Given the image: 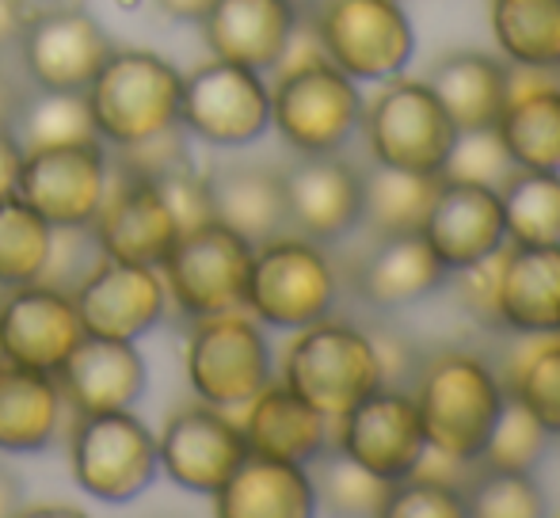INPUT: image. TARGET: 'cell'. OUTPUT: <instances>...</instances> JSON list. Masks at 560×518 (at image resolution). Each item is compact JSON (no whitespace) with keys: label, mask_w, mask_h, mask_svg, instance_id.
I'll list each match as a JSON object with an SVG mask.
<instances>
[{"label":"cell","mask_w":560,"mask_h":518,"mask_svg":"<svg viewBox=\"0 0 560 518\" xmlns=\"http://www.w3.org/2000/svg\"><path fill=\"white\" fill-rule=\"evenodd\" d=\"M366 99L359 81L328 58L279 69L271 89V127L294 153H339L362 130Z\"/></svg>","instance_id":"8992f818"},{"label":"cell","mask_w":560,"mask_h":518,"mask_svg":"<svg viewBox=\"0 0 560 518\" xmlns=\"http://www.w3.org/2000/svg\"><path fill=\"white\" fill-rule=\"evenodd\" d=\"M156 458H161V473L176 488L214 496L233 476V469L248 458V443L241 423L225 408L195 400L164 420L156 435Z\"/></svg>","instance_id":"5bb4252c"},{"label":"cell","mask_w":560,"mask_h":518,"mask_svg":"<svg viewBox=\"0 0 560 518\" xmlns=\"http://www.w3.org/2000/svg\"><path fill=\"white\" fill-rule=\"evenodd\" d=\"M118 168L126 172H138V176L149 179H168L176 172L191 168V149H187V130L184 127H168L153 138L138 141V145H126L115 149V161Z\"/></svg>","instance_id":"b9f144b4"},{"label":"cell","mask_w":560,"mask_h":518,"mask_svg":"<svg viewBox=\"0 0 560 518\" xmlns=\"http://www.w3.org/2000/svg\"><path fill=\"white\" fill-rule=\"evenodd\" d=\"M385 518H469V511H465V496L457 484L412 473L393 484Z\"/></svg>","instance_id":"60d3db41"},{"label":"cell","mask_w":560,"mask_h":518,"mask_svg":"<svg viewBox=\"0 0 560 518\" xmlns=\"http://www.w3.org/2000/svg\"><path fill=\"white\" fill-rule=\"evenodd\" d=\"M112 179V156L100 138L69 145L23 149L15 199H23L54 229H81L96 217Z\"/></svg>","instance_id":"4fadbf2b"},{"label":"cell","mask_w":560,"mask_h":518,"mask_svg":"<svg viewBox=\"0 0 560 518\" xmlns=\"http://www.w3.org/2000/svg\"><path fill=\"white\" fill-rule=\"evenodd\" d=\"M313 466V492H317V507L332 515L351 518H377L385 515V504L393 496V484L370 473L354 458H347L339 446H328L325 454L310 461Z\"/></svg>","instance_id":"e575fe53"},{"label":"cell","mask_w":560,"mask_h":518,"mask_svg":"<svg viewBox=\"0 0 560 518\" xmlns=\"http://www.w3.org/2000/svg\"><path fill=\"white\" fill-rule=\"evenodd\" d=\"M370 153L377 164L420 176H443L457 127L428 84L393 76L362 111Z\"/></svg>","instance_id":"30bf717a"},{"label":"cell","mask_w":560,"mask_h":518,"mask_svg":"<svg viewBox=\"0 0 560 518\" xmlns=\"http://www.w3.org/2000/svg\"><path fill=\"white\" fill-rule=\"evenodd\" d=\"M412 381V400L431 450L477 461L503 408L500 374L472 351H439L416 363Z\"/></svg>","instance_id":"6da1fadb"},{"label":"cell","mask_w":560,"mask_h":518,"mask_svg":"<svg viewBox=\"0 0 560 518\" xmlns=\"http://www.w3.org/2000/svg\"><path fill=\"white\" fill-rule=\"evenodd\" d=\"M500 381L560 438V332H523L503 358Z\"/></svg>","instance_id":"1f68e13d"},{"label":"cell","mask_w":560,"mask_h":518,"mask_svg":"<svg viewBox=\"0 0 560 518\" xmlns=\"http://www.w3.org/2000/svg\"><path fill=\"white\" fill-rule=\"evenodd\" d=\"M313 31L325 58L351 81H393L416 50L412 20L400 0H320Z\"/></svg>","instance_id":"9c48e42d"},{"label":"cell","mask_w":560,"mask_h":518,"mask_svg":"<svg viewBox=\"0 0 560 518\" xmlns=\"http://www.w3.org/2000/svg\"><path fill=\"white\" fill-rule=\"evenodd\" d=\"M511 245H560V172L515 168L500 184Z\"/></svg>","instance_id":"836d02e7"},{"label":"cell","mask_w":560,"mask_h":518,"mask_svg":"<svg viewBox=\"0 0 560 518\" xmlns=\"http://www.w3.org/2000/svg\"><path fill=\"white\" fill-rule=\"evenodd\" d=\"M423 237L450 271H462L500 252L508 245L500 191L485 184L443 179L428 222H423Z\"/></svg>","instance_id":"44dd1931"},{"label":"cell","mask_w":560,"mask_h":518,"mask_svg":"<svg viewBox=\"0 0 560 518\" xmlns=\"http://www.w3.org/2000/svg\"><path fill=\"white\" fill-rule=\"evenodd\" d=\"M336 297V267L317 240L279 233V237L256 245L244 309L259 325L298 332V328H310L317 320L332 317Z\"/></svg>","instance_id":"5b68a950"},{"label":"cell","mask_w":560,"mask_h":518,"mask_svg":"<svg viewBox=\"0 0 560 518\" xmlns=\"http://www.w3.org/2000/svg\"><path fill=\"white\" fill-rule=\"evenodd\" d=\"M428 89L457 130L495 127L508 107V66L492 54L457 50L431 69Z\"/></svg>","instance_id":"f1b7e54d"},{"label":"cell","mask_w":560,"mask_h":518,"mask_svg":"<svg viewBox=\"0 0 560 518\" xmlns=\"http://www.w3.org/2000/svg\"><path fill=\"white\" fill-rule=\"evenodd\" d=\"M184 366L195 397L225 412L244 408L267 381H275L271 343L248 309L191 320Z\"/></svg>","instance_id":"52a82bcc"},{"label":"cell","mask_w":560,"mask_h":518,"mask_svg":"<svg viewBox=\"0 0 560 518\" xmlns=\"http://www.w3.org/2000/svg\"><path fill=\"white\" fill-rule=\"evenodd\" d=\"M549 443H553V435L541 427L538 415H534L515 392L503 389V408H500V415H495V427H492V435H488L485 450H480L477 466L534 473L538 461L546 458Z\"/></svg>","instance_id":"8d00e7d4"},{"label":"cell","mask_w":560,"mask_h":518,"mask_svg":"<svg viewBox=\"0 0 560 518\" xmlns=\"http://www.w3.org/2000/svg\"><path fill=\"white\" fill-rule=\"evenodd\" d=\"M0 335H4L8 363L58 374V366L84 340V325L69 290L35 279L4 290V297H0Z\"/></svg>","instance_id":"ac0fdd59"},{"label":"cell","mask_w":560,"mask_h":518,"mask_svg":"<svg viewBox=\"0 0 560 518\" xmlns=\"http://www.w3.org/2000/svg\"><path fill=\"white\" fill-rule=\"evenodd\" d=\"M495 133L515 168L560 172V84L511 96Z\"/></svg>","instance_id":"4dcf8cb0"},{"label":"cell","mask_w":560,"mask_h":518,"mask_svg":"<svg viewBox=\"0 0 560 518\" xmlns=\"http://www.w3.org/2000/svg\"><path fill=\"white\" fill-rule=\"evenodd\" d=\"M23 511V484L12 469L0 461V518H12Z\"/></svg>","instance_id":"c3c4849f"},{"label":"cell","mask_w":560,"mask_h":518,"mask_svg":"<svg viewBox=\"0 0 560 518\" xmlns=\"http://www.w3.org/2000/svg\"><path fill=\"white\" fill-rule=\"evenodd\" d=\"M500 320L511 332H560V245L503 248Z\"/></svg>","instance_id":"4316f807"},{"label":"cell","mask_w":560,"mask_h":518,"mask_svg":"<svg viewBox=\"0 0 560 518\" xmlns=\"http://www.w3.org/2000/svg\"><path fill=\"white\" fill-rule=\"evenodd\" d=\"M252 252H256V245L218 217L184 229L176 245L168 248V256L161 259L168 302L187 320L244 309Z\"/></svg>","instance_id":"ba28073f"},{"label":"cell","mask_w":560,"mask_h":518,"mask_svg":"<svg viewBox=\"0 0 560 518\" xmlns=\"http://www.w3.org/2000/svg\"><path fill=\"white\" fill-rule=\"evenodd\" d=\"M179 127L187 138L214 149L256 145L271 130V89L264 84V73L210 58L184 76Z\"/></svg>","instance_id":"8fae6325"},{"label":"cell","mask_w":560,"mask_h":518,"mask_svg":"<svg viewBox=\"0 0 560 518\" xmlns=\"http://www.w3.org/2000/svg\"><path fill=\"white\" fill-rule=\"evenodd\" d=\"M20 515H31V518H38V515H54V518H84V507H73V504H23V511Z\"/></svg>","instance_id":"681fc988"},{"label":"cell","mask_w":560,"mask_h":518,"mask_svg":"<svg viewBox=\"0 0 560 518\" xmlns=\"http://www.w3.org/2000/svg\"><path fill=\"white\" fill-rule=\"evenodd\" d=\"M508 248V245H503ZM503 248L492 252L488 259L472 267H462V271H450V286H454V297L462 302V309L469 313L472 320H480L485 328H503L500 320V271H503Z\"/></svg>","instance_id":"7bdbcfd3"},{"label":"cell","mask_w":560,"mask_h":518,"mask_svg":"<svg viewBox=\"0 0 560 518\" xmlns=\"http://www.w3.org/2000/svg\"><path fill=\"white\" fill-rule=\"evenodd\" d=\"M443 176H420L400 172L389 164H374L362 172V217L359 225L377 237H400V233H423Z\"/></svg>","instance_id":"f546056e"},{"label":"cell","mask_w":560,"mask_h":518,"mask_svg":"<svg viewBox=\"0 0 560 518\" xmlns=\"http://www.w3.org/2000/svg\"><path fill=\"white\" fill-rule=\"evenodd\" d=\"M27 12H31V0H0V50L15 46L23 23H27Z\"/></svg>","instance_id":"bcb514c9"},{"label":"cell","mask_w":560,"mask_h":518,"mask_svg":"<svg viewBox=\"0 0 560 518\" xmlns=\"http://www.w3.org/2000/svg\"><path fill=\"white\" fill-rule=\"evenodd\" d=\"M214 217L248 237L252 245L279 237L290 225L287 217V187L282 172L267 168L259 161H229L218 164L207 176Z\"/></svg>","instance_id":"484cf974"},{"label":"cell","mask_w":560,"mask_h":518,"mask_svg":"<svg viewBox=\"0 0 560 518\" xmlns=\"http://www.w3.org/2000/svg\"><path fill=\"white\" fill-rule=\"evenodd\" d=\"M89 229L96 237L100 256L149 267H161V259L168 256V248L179 237V222L164 199L161 184L118 168V164H112L104 202H100Z\"/></svg>","instance_id":"2e32d148"},{"label":"cell","mask_w":560,"mask_h":518,"mask_svg":"<svg viewBox=\"0 0 560 518\" xmlns=\"http://www.w3.org/2000/svg\"><path fill=\"white\" fill-rule=\"evenodd\" d=\"M214 515L222 518H310L317 515L310 466L248 454L233 476L214 492Z\"/></svg>","instance_id":"d4e9b609"},{"label":"cell","mask_w":560,"mask_h":518,"mask_svg":"<svg viewBox=\"0 0 560 518\" xmlns=\"http://www.w3.org/2000/svg\"><path fill=\"white\" fill-rule=\"evenodd\" d=\"M241 412V431L244 443H248V454H259V458L310 466L317 454H325L332 446V420L320 415L313 404H305L282 381H267Z\"/></svg>","instance_id":"603a6c76"},{"label":"cell","mask_w":560,"mask_h":518,"mask_svg":"<svg viewBox=\"0 0 560 518\" xmlns=\"http://www.w3.org/2000/svg\"><path fill=\"white\" fill-rule=\"evenodd\" d=\"M0 297H4V290H0Z\"/></svg>","instance_id":"f5cc1de1"},{"label":"cell","mask_w":560,"mask_h":518,"mask_svg":"<svg viewBox=\"0 0 560 518\" xmlns=\"http://www.w3.org/2000/svg\"><path fill=\"white\" fill-rule=\"evenodd\" d=\"M66 397L54 374L0 366V454H38L61 435Z\"/></svg>","instance_id":"83f0119b"},{"label":"cell","mask_w":560,"mask_h":518,"mask_svg":"<svg viewBox=\"0 0 560 518\" xmlns=\"http://www.w3.org/2000/svg\"><path fill=\"white\" fill-rule=\"evenodd\" d=\"M294 0H218L202 20V35L214 58L271 73L298 31Z\"/></svg>","instance_id":"7402d4cb"},{"label":"cell","mask_w":560,"mask_h":518,"mask_svg":"<svg viewBox=\"0 0 560 518\" xmlns=\"http://www.w3.org/2000/svg\"><path fill=\"white\" fill-rule=\"evenodd\" d=\"M92 111L84 92H38L20 107V141L23 149L38 145H69V141H92Z\"/></svg>","instance_id":"f35d334b"},{"label":"cell","mask_w":560,"mask_h":518,"mask_svg":"<svg viewBox=\"0 0 560 518\" xmlns=\"http://www.w3.org/2000/svg\"><path fill=\"white\" fill-rule=\"evenodd\" d=\"M282 386L294 389L320 415L339 420L385 381L370 332L325 317L310 328H298L290 340L282 358Z\"/></svg>","instance_id":"3957f363"},{"label":"cell","mask_w":560,"mask_h":518,"mask_svg":"<svg viewBox=\"0 0 560 518\" xmlns=\"http://www.w3.org/2000/svg\"><path fill=\"white\" fill-rule=\"evenodd\" d=\"M96 259H100V248L89 225H81V229H54L50 256H46V267H43V274H38V282H50V286H61L73 294V286L96 267Z\"/></svg>","instance_id":"ee69618b"},{"label":"cell","mask_w":560,"mask_h":518,"mask_svg":"<svg viewBox=\"0 0 560 518\" xmlns=\"http://www.w3.org/2000/svg\"><path fill=\"white\" fill-rule=\"evenodd\" d=\"M450 267L435 256L423 233H400V237H377L374 252L354 271V294L370 309H405L435 290H443Z\"/></svg>","instance_id":"cb8c5ba5"},{"label":"cell","mask_w":560,"mask_h":518,"mask_svg":"<svg viewBox=\"0 0 560 518\" xmlns=\"http://www.w3.org/2000/svg\"><path fill=\"white\" fill-rule=\"evenodd\" d=\"M515 172V161L503 149L495 127L485 130H457L454 149L443 164V179H462V184H485L500 191L503 179Z\"/></svg>","instance_id":"ab89813d"},{"label":"cell","mask_w":560,"mask_h":518,"mask_svg":"<svg viewBox=\"0 0 560 518\" xmlns=\"http://www.w3.org/2000/svg\"><path fill=\"white\" fill-rule=\"evenodd\" d=\"M465 511L469 518H541L546 515V492L534 473L515 469H485L472 466L462 481Z\"/></svg>","instance_id":"74e56055"},{"label":"cell","mask_w":560,"mask_h":518,"mask_svg":"<svg viewBox=\"0 0 560 518\" xmlns=\"http://www.w3.org/2000/svg\"><path fill=\"white\" fill-rule=\"evenodd\" d=\"M492 35L511 66L560 69V0H492Z\"/></svg>","instance_id":"d6a6232c"},{"label":"cell","mask_w":560,"mask_h":518,"mask_svg":"<svg viewBox=\"0 0 560 518\" xmlns=\"http://www.w3.org/2000/svg\"><path fill=\"white\" fill-rule=\"evenodd\" d=\"M15 50L23 73L38 92H84L115 54V43L96 23V15L54 0L27 12Z\"/></svg>","instance_id":"7c38bea8"},{"label":"cell","mask_w":560,"mask_h":518,"mask_svg":"<svg viewBox=\"0 0 560 518\" xmlns=\"http://www.w3.org/2000/svg\"><path fill=\"white\" fill-rule=\"evenodd\" d=\"M282 187H287V217L302 237L332 245L359 229L362 172L339 153L302 156L294 168L282 172Z\"/></svg>","instance_id":"d6986e66"},{"label":"cell","mask_w":560,"mask_h":518,"mask_svg":"<svg viewBox=\"0 0 560 518\" xmlns=\"http://www.w3.org/2000/svg\"><path fill=\"white\" fill-rule=\"evenodd\" d=\"M31 4H54V0H31Z\"/></svg>","instance_id":"816d5d0a"},{"label":"cell","mask_w":560,"mask_h":518,"mask_svg":"<svg viewBox=\"0 0 560 518\" xmlns=\"http://www.w3.org/2000/svg\"><path fill=\"white\" fill-rule=\"evenodd\" d=\"M153 4L176 23H202L218 0H153Z\"/></svg>","instance_id":"7dc6e473"},{"label":"cell","mask_w":560,"mask_h":518,"mask_svg":"<svg viewBox=\"0 0 560 518\" xmlns=\"http://www.w3.org/2000/svg\"><path fill=\"white\" fill-rule=\"evenodd\" d=\"M73 302L81 313L84 335L141 340L164 320L168 290H164L161 267L100 256L96 267L73 286Z\"/></svg>","instance_id":"e0dca14e"},{"label":"cell","mask_w":560,"mask_h":518,"mask_svg":"<svg viewBox=\"0 0 560 518\" xmlns=\"http://www.w3.org/2000/svg\"><path fill=\"white\" fill-rule=\"evenodd\" d=\"M20 164H23V141L12 122H0V202L12 199L15 184H20Z\"/></svg>","instance_id":"f6af8a7d"},{"label":"cell","mask_w":560,"mask_h":518,"mask_svg":"<svg viewBox=\"0 0 560 518\" xmlns=\"http://www.w3.org/2000/svg\"><path fill=\"white\" fill-rule=\"evenodd\" d=\"M332 446L389 484L412 476L428 454L416 400L393 386L374 389L362 404L332 420Z\"/></svg>","instance_id":"9a60e30c"},{"label":"cell","mask_w":560,"mask_h":518,"mask_svg":"<svg viewBox=\"0 0 560 518\" xmlns=\"http://www.w3.org/2000/svg\"><path fill=\"white\" fill-rule=\"evenodd\" d=\"M69 473L89 499L107 507L133 504L161 476L156 435L133 408L73 415L69 423Z\"/></svg>","instance_id":"277c9868"},{"label":"cell","mask_w":560,"mask_h":518,"mask_svg":"<svg viewBox=\"0 0 560 518\" xmlns=\"http://www.w3.org/2000/svg\"><path fill=\"white\" fill-rule=\"evenodd\" d=\"M54 225L43 222L23 199L0 202V290L35 282L50 256Z\"/></svg>","instance_id":"d590c367"},{"label":"cell","mask_w":560,"mask_h":518,"mask_svg":"<svg viewBox=\"0 0 560 518\" xmlns=\"http://www.w3.org/2000/svg\"><path fill=\"white\" fill-rule=\"evenodd\" d=\"M8 358H4V335H0V366H4Z\"/></svg>","instance_id":"f907efd6"},{"label":"cell","mask_w":560,"mask_h":518,"mask_svg":"<svg viewBox=\"0 0 560 518\" xmlns=\"http://www.w3.org/2000/svg\"><path fill=\"white\" fill-rule=\"evenodd\" d=\"M58 386L73 415H96L133 408L149 386V363L138 340H100L84 335L73 355L58 366Z\"/></svg>","instance_id":"ffe728a7"},{"label":"cell","mask_w":560,"mask_h":518,"mask_svg":"<svg viewBox=\"0 0 560 518\" xmlns=\"http://www.w3.org/2000/svg\"><path fill=\"white\" fill-rule=\"evenodd\" d=\"M179 96L184 73L153 50H115L84 89L96 138L112 149L179 127Z\"/></svg>","instance_id":"7a4b0ae2"}]
</instances>
